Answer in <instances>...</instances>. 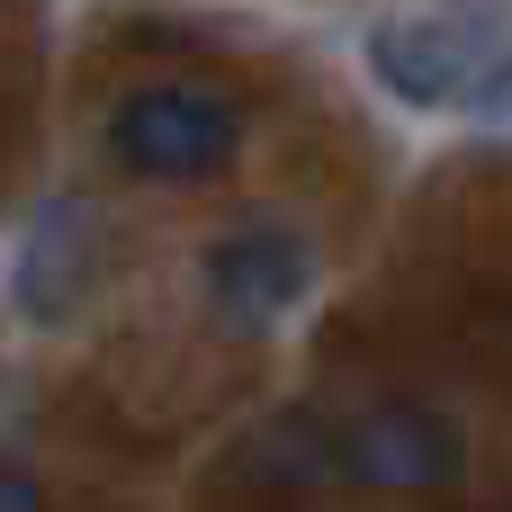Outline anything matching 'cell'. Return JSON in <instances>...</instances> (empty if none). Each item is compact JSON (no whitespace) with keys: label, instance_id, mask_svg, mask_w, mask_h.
Listing matches in <instances>:
<instances>
[{"label":"cell","instance_id":"6da1fadb","mask_svg":"<svg viewBox=\"0 0 512 512\" xmlns=\"http://www.w3.org/2000/svg\"><path fill=\"white\" fill-rule=\"evenodd\" d=\"M243 144V99L216 90V81H144L108 108V153L117 171L135 180H162V189H189V180H216Z\"/></svg>","mask_w":512,"mask_h":512},{"label":"cell","instance_id":"7a4b0ae2","mask_svg":"<svg viewBox=\"0 0 512 512\" xmlns=\"http://www.w3.org/2000/svg\"><path fill=\"white\" fill-rule=\"evenodd\" d=\"M468 468V432L441 405H369L342 423V486H387V495H441Z\"/></svg>","mask_w":512,"mask_h":512},{"label":"cell","instance_id":"3957f363","mask_svg":"<svg viewBox=\"0 0 512 512\" xmlns=\"http://www.w3.org/2000/svg\"><path fill=\"white\" fill-rule=\"evenodd\" d=\"M306 288H315V252L288 225H234L207 252V306L225 333H270Z\"/></svg>","mask_w":512,"mask_h":512},{"label":"cell","instance_id":"277c9868","mask_svg":"<svg viewBox=\"0 0 512 512\" xmlns=\"http://www.w3.org/2000/svg\"><path fill=\"white\" fill-rule=\"evenodd\" d=\"M486 18H378L369 27V72L396 99H468L486 72Z\"/></svg>","mask_w":512,"mask_h":512},{"label":"cell","instance_id":"5b68a950","mask_svg":"<svg viewBox=\"0 0 512 512\" xmlns=\"http://www.w3.org/2000/svg\"><path fill=\"white\" fill-rule=\"evenodd\" d=\"M81 279H90V216H81L72 198H54V207L27 225V243H18V306L54 324V315H72Z\"/></svg>","mask_w":512,"mask_h":512},{"label":"cell","instance_id":"8992f818","mask_svg":"<svg viewBox=\"0 0 512 512\" xmlns=\"http://www.w3.org/2000/svg\"><path fill=\"white\" fill-rule=\"evenodd\" d=\"M207 512H315V495H270V486H243V477H225V468H216Z\"/></svg>","mask_w":512,"mask_h":512},{"label":"cell","instance_id":"52a82bcc","mask_svg":"<svg viewBox=\"0 0 512 512\" xmlns=\"http://www.w3.org/2000/svg\"><path fill=\"white\" fill-rule=\"evenodd\" d=\"M468 117H477V126H504V135H512V54L477 72V90H468Z\"/></svg>","mask_w":512,"mask_h":512},{"label":"cell","instance_id":"ba28073f","mask_svg":"<svg viewBox=\"0 0 512 512\" xmlns=\"http://www.w3.org/2000/svg\"><path fill=\"white\" fill-rule=\"evenodd\" d=\"M0 512H45V486L27 468H0Z\"/></svg>","mask_w":512,"mask_h":512}]
</instances>
